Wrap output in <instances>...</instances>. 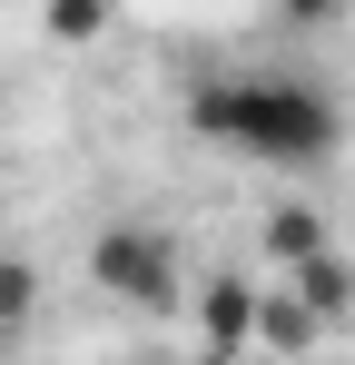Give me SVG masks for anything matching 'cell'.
<instances>
[{
	"label": "cell",
	"instance_id": "obj_3",
	"mask_svg": "<svg viewBox=\"0 0 355 365\" xmlns=\"http://www.w3.org/2000/svg\"><path fill=\"white\" fill-rule=\"evenodd\" d=\"M267 247H277V257H316V247H326V227H316L306 207H287V217L267 227Z\"/></svg>",
	"mask_w": 355,
	"mask_h": 365
},
{
	"label": "cell",
	"instance_id": "obj_4",
	"mask_svg": "<svg viewBox=\"0 0 355 365\" xmlns=\"http://www.w3.org/2000/svg\"><path fill=\"white\" fill-rule=\"evenodd\" d=\"M50 30H59V40H89V30H109V0H50Z\"/></svg>",
	"mask_w": 355,
	"mask_h": 365
},
{
	"label": "cell",
	"instance_id": "obj_5",
	"mask_svg": "<svg viewBox=\"0 0 355 365\" xmlns=\"http://www.w3.org/2000/svg\"><path fill=\"white\" fill-rule=\"evenodd\" d=\"M287 20L296 30H326V20H346V0H287Z\"/></svg>",
	"mask_w": 355,
	"mask_h": 365
},
{
	"label": "cell",
	"instance_id": "obj_2",
	"mask_svg": "<svg viewBox=\"0 0 355 365\" xmlns=\"http://www.w3.org/2000/svg\"><path fill=\"white\" fill-rule=\"evenodd\" d=\"M89 277L118 297H178V247L158 227H109V237H89Z\"/></svg>",
	"mask_w": 355,
	"mask_h": 365
},
{
	"label": "cell",
	"instance_id": "obj_1",
	"mask_svg": "<svg viewBox=\"0 0 355 365\" xmlns=\"http://www.w3.org/2000/svg\"><path fill=\"white\" fill-rule=\"evenodd\" d=\"M187 128L207 148L257 158V168H316V158H336L346 109L306 69H227V79H197L187 89Z\"/></svg>",
	"mask_w": 355,
	"mask_h": 365
}]
</instances>
